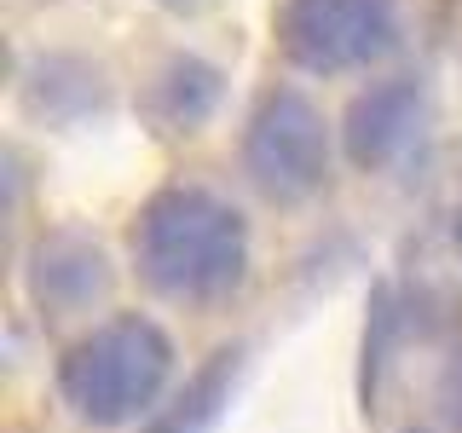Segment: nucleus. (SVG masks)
<instances>
[{
	"label": "nucleus",
	"instance_id": "1",
	"mask_svg": "<svg viewBox=\"0 0 462 433\" xmlns=\"http://www.w3.org/2000/svg\"><path fill=\"white\" fill-rule=\"evenodd\" d=\"M162 375H168L162 336L144 324H116L64 364V393L87 422H122V416L151 404Z\"/></svg>",
	"mask_w": 462,
	"mask_h": 433
},
{
	"label": "nucleus",
	"instance_id": "2",
	"mask_svg": "<svg viewBox=\"0 0 462 433\" xmlns=\"http://www.w3.org/2000/svg\"><path fill=\"white\" fill-rule=\"evenodd\" d=\"M226 358H231V353H226ZM226 358H220V364H214V370H208V375L197 382V393L185 399V410H173L168 422H162V428H151V433H202V422L214 416V399H220V375H226Z\"/></svg>",
	"mask_w": 462,
	"mask_h": 433
}]
</instances>
